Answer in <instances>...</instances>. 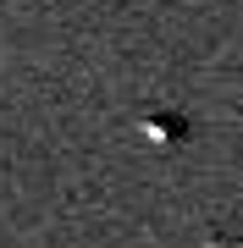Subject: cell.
Here are the masks:
<instances>
[{
    "label": "cell",
    "instance_id": "1",
    "mask_svg": "<svg viewBox=\"0 0 243 248\" xmlns=\"http://www.w3.org/2000/svg\"><path fill=\"white\" fill-rule=\"evenodd\" d=\"M138 127H144V138H155V143H182L188 138V122H182L177 110H144Z\"/></svg>",
    "mask_w": 243,
    "mask_h": 248
}]
</instances>
